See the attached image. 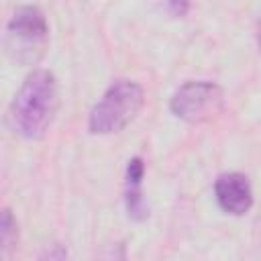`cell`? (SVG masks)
<instances>
[{"label":"cell","instance_id":"6da1fadb","mask_svg":"<svg viewBox=\"0 0 261 261\" xmlns=\"http://www.w3.org/2000/svg\"><path fill=\"white\" fill-rule=\"evenodd\" d=\"M59 106L57 80L47 69L29 73L10 104V122L24 139H41L51 126Z\"/></svg>","mask_w":261,"mask_h":261},{"label":"cell","instance_id":"7a4b0ae2","mask_svg":"<svg viewBox=\"0 0 261 261\" xmlns=\"http://www.w3.org/2000/svg\"><path fill=\"white\" fill-rule=\"evenodd\" d=\"M145 102V92L137 82L118 80L114 82L104 96L94 104L88 128L94 135H112L130 124L141 112Z\"/></svg>","mask_w":261,"mask_h":261},{"label":"cell","instance_id":"3957f363","mask_svg":"<svg viewBox=\"0 0 261 261\" xmlns=\"http://www.w3.org/2000/svg\"><path fill=\"white\" fill-rule=\"evenodd\" d=\"M47 18L39 6H18L6 24L8 53L22 63H35L47 45Z\"/></svg>","mask_w":261,"mask_h":261},{"label":"cell","instance_id":"277c9868","mask_svg":"<svg viewBox=\"0 0 261 261\" xmlns=\"http://www.w3.org/2000/svg\"><path fill=\"white\" fill-rule=\"evenodd\" d=\"M224 106L222 88L214 82H186L171 96L169 108L171 112L192 124L206 122L214 118Z\"/></svg>","mask_w":261,"mask_h":261},{"label":"cell","instance_id":"5b68a950","mask_svg":"<svg viewBox=\"0 0 261 261\" xmlns=\"http://www.w3.org/2000/svg\"><path fill=\"white\" fill-rule=\"evenodd\" d=\"M214 196L218 206L232 214V216H243L251 210L253 206V190H251V181L247 175L230 171V173H222L216 177L214 181Z\"/></svg>","mask_w":261,"mask_h":261},{"label":"cell","instance_id":"8992f818","mask_svg":"<svg viewBox=\"0 0 261 261\" xmlns=\"http://www.w3.org/2000/svg\"><path fill=\"white\" fill-rule=\"evenodd\" d=\"M143 175H145V163L141 157H133L126 165V175H124V202H126V212L133 220H145L149 216V208L143 198Z\"/></svg>","mask_w":261,"mask_h":261},{"label":"cell","instance_id":"52a82bcc","mask_svg":"<svg viewBox=\"0 0 261 261\" xmlns=\"http://www.w3.org/2000/svg\"><path fill=\"white\" fill-rule=\"evenodd\" d=\"M2 245L4 253H8L16 245V220L12 218L10 210L2 212Z\"/></svg>","mask_w":261,"mask_h":261},{"label":"cell","instance_id":"ba28073f","mask_svg":"<svg viewBox=\"0 0 261 261\" xmlns=\"http://www.w3.org/2000/svg\"><path fill=\"white\" fill-rule=\"evenodd\" d=\"M39 261H67V249L59 243H53L51 247H47L41 253Z\"/></svg>","mask_w":261,"mask_h":261},{"label":"cell","instance_id":"9c48e42d","mask_svg":"<svg viewBox=\"0 0 261 261\" xmlns=\"http://www.w3.org/2000/svg\"><path fill=\"white\" fill-rule=\"evenodd\" d=\"M165 8L171 10L173 16H184V12L188 10V4H186V2H181V4H179V2H167Z\"/></svg>","mask_w":261,"mask_h":261},{"label":"cell","instance_id":"30bf717a","mask_svg":"<svg viewBox=\"0 0 261 261\" xmlns=\"http://www.w3.org/2000/svg\"><path fill=\"white\" fill-rule=\"evenodd\" d=\"M257 43L261 47V18H259V24H257Z\"/></svg>","mask_w":261,"mask_h":261}]
</instances>
